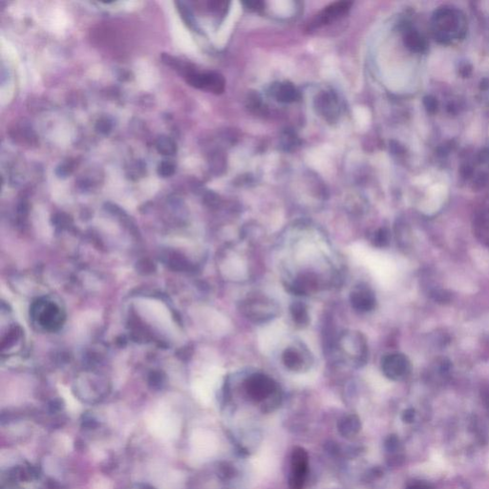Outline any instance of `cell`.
<instances>
[{
  "label": "cell",
  "mask_w": 489,
  "mask_h": 489,
  "mask_svg": "<svg viewBox=\"0 0 489 489\" xmlns=\"http://www.w3.org/2000/svg\"><path fill=\"white\" fill-rule=\"evenodd\" d=\"M96 129L101 133V134H108L111 129H112V125H111V121L109 119L105 118H101L97 121V125H96Z\"/></svg>",
  "instance_id": "19"
},
{
  "label": "cell",
  "mask_w": 489,
  "mask_h": 489,
  "mask_svg": "<svg viewBox=\"0 0 489 489\" xmlns=\"http://www.w3.org/2000/svg\"><path fill=\"white\" fill-rule=\"evenodd\" d=\"M390 241V235H389L388 230L385 228H380L378 229L372 239L373 244L378 248H384L389 244Z\"/></svg>",
  "instance_id": "17"
},
{
  "label": "cell",
  "mask_w": 489,
  "mask_h": 489,
  "mask_svg": "<svg viewBox=\"0 0 489 489\" xmlns=\"http://www.w3.org/2000/svg\"><path fill=\"white\" fill-rule=\"evenodd\" d=\"M244 4L250 10H253V11L261 10L264 5L260 1H249V2H244Z\"/></svg>",
  "instance_id": "21"
},
{
  "label": "cell",
  "mask_w": 489,
  "mask_h": 489,
  "mask_svg": "<svg viewBox=\"0 0 489 489\" xmlns=\"http://www.w3.org/2000/svg\"><path fill=\"white\" fill-rule=\"evenodd\" d=\"M434 39L443 45H452L464 39L467 33V19L463 11L453 6L435 10L430 19Z\"/></svg>",
  "instance_id": "1"
},
{
  "label": "cell",
  "mask_w": 489,
  "mask_h": 489,
  "mask_svg": "<svg viewBox=\"0 0 489 489\" xmlns=\"http://www.w3.org/2000/svg\"><path fill=\"white\" fill-rule=\"evenodd\" d=\"M308 358L309 355H305V353L295 347H289L282 354L284 365L294 372L302 371L305 367H309Z\"/></svg>",
  "instance_id": "11"
},
{
  "label": "cell",
  "mask_w": 489,
  "mask_h": 489,
  "mask_svg": "<svg viewBox=\"0 0 489 489\" xmlns=\"http://www.w3.org/2000/svg\"><path fill=\"white\" fill-rule=\"evenodd\" d=\"M351 304L357 312H370L376 307V296L369 288L356 287L351 293Z\"/></svg>",
  "instance_id": "9"
},
{
  "label": "cell",
  "mask_w": 489,
  "mask_h": 489,
  "mask_svg": "<svg viewBox=\"0 0 489 489\" xmlns=\"http://www.w3.org/2000/svg\"><path fill=\"white\" fill-rule=\"evenodd\" d=\"M141 489H155V488H153V487H152V486H150V485H147V484H144V485L142 486V488Z\"/></svg>",
  "instance_id": "25"
},
{
  "label": "cell",
  "mask_w": 489,
  "mask_h": 489,
  "mask_svg": "<svg viewBox=\"0 0 489 489\" xmlns=\"http://www.w3.org/2000/svg\"><path fill=\"white\" fill-rule=\"evenodd\" d=\"M83 426L86 429H95L98 426V422L91 418H88V419H85V421L83 422Z\"/></svg>",
  "instance_id": "22"
},
{
  "label": "cell",
  "mask_w": 489,
  "mask_h": 489,
  "mask_svg": "<svg viewBox=\"0 0 489 489\" xmlns=\"http://www.w3.org/2000/svg\"><path fill=\"white\" fill-rule=\"evenodd\" d=\"M158 152L165 156H173L177 152V144L168 136H160L156 142Z\"/></svg>",
  "instance_id": "16"
},
{
  "label": "cell",
  "mask_w": 489,
  "mask_h": 489,
  "mask_svg": "<svg viewBox=\"0 0 489 489\" xmlns=\"http://www.w3.org/2000/svg\"><path fill=\"white\" fill-rule=\"evenodd\" d=\"M248 391L255 397H265L270 395L274 389V382L269 377L256 374L248 380Z\"/></svg>",
  "instance_id": "10"
},
{
  "label": "cell",
  "mask_w": 489,
  "mask_h": 489,
  "mask_svg": "<svg viewBox=\"0 0 489 489\" xmlns=\"http://www.w3.org/2000/svg\"><path fill=\"white\" fill-rule=\"evenodd\" d=\"M404 44L414 53L421 54L427 49V40L417 30L407 27L404 30Z\"/></svg>",
  "instance_id": "14"
},
{
  "label": "cell",
  "mask_w": 489,
  "mask_h": 489,
  "mask_svg": "<svg viewBox=\"0 0 489 489\" xmlns=\"http://www.w3.org/2000/svg\"><path fill=\"white\" fill-rule=\"evenodd\" d=\"M316 106L317 110L322 116H324L326 119L334 118L338 114V104L337 99L334 97L333 94H321L316 99Z\"/></svg>",
  "instance_id": "12"
},
{
  "label": "cell",
  "mask_w": 489,
  "mask_h": 489,
  "mask_svg": "<svg viewBox=\"0 0 489 489\" xmlns=\"http://www.w3.org/2000/svg\"><path fill=\"white\" fill-rule=\"evenodd\" d=\"M34 311L38 316L39 323L46 329H57L61 325V312L55 304L39 303Z\"/></svg>",
  "instance_id": "8"
},
{
  "label": "cell",
  "mask_w": 489,
  "mask_h": 489,
  "mask_svg": "<svg viewBox=\"0 0 489 489\" xmlns=\"http://www.w3.org/2000/svg\"><path fill=\"white\" fill-rule=\"evenodd\" d=\"M291 314L293 320L299 327H305L309 324L310 316L307 307L303 303H294L291 306Z\"/></svg>",
  "instance_id": "15"
},
{
  "label": "cell",
  "mask_w": 489,
  "mask_h": 489,
  "mask_svg": "<svg viewBox=\"0 0 489 489\" xmlns=\"http://www.w3.org/2000/svg\"><path fill=\"white\" fill-rule=\"evenodd\" d=\"M241 309L248 319L260 324L275 318L279 313L278 305L263 295L248 298L242 304Z\"/></svg>",
  "instance_id": "2"
},
{
  "label": "cell",
  "mask_w": 489,
  "mask_h": 489,
  "mask_svg": "<svg viewBox=\"0 0 489 489\" xmlns=\"http://www.w3.org/2000/svg\"><path fill=\"white\" fill-rule=\"evenodd\" d=\"M409 489H433L430 484L426 482H417L413 484Z\"/></svg>",
  "instance_id": "23"
},
{
  "label": "cell",
  "mask_w": 489,
  "mask_h": 489,
  "mask_svg": "<svg viewBox=\"0 0 489 489\" xmlns=\"http://www.w3.org/2000/svg\"><path fill=\"white\" fill-rule=\"evenodd\" d=\"M352 5L353 3L350 1H338L330 4L329 6L322 10L312 19V22L310 23L311 28H318L321 26L330 24L331 22L343 17L346 13L349 12Z\"/></svg>",
  "instance_id": "6"
},
{
  "label": "cell",
  "mask_w": 489,
  "mask_h": 489,
  "mask_svg": "<svg viewBox=\"0 0 489 489\" xmlns=\"http://www.w3.org/2000/svg\"><path fill=\"white\" fill-rule=\"evenodd\" d=\"M473 227L478 239L489 247V197L483 199L475 211Z\"/></svg>",
  "instance_id": "7"
},
{
  "label": "cell",
  "mask_w": 489,
  "mask_h": 489,
  "mask_svg": "<svg viewBox=\"0 0 489 489\" xmlns=\"http://www.w3.org/2000/svg\"><path fill=\"white\" fill-rule=\"evenodd\" d=\"M383 374L393 380H403L408 376L411 369V364L408 357L404 354L394 353L385 355L381 361Z\"/></svg>",
  "instance_id": "5"
},
{
  "label": "cell",
  "mask_w": 489,
  "mask_h": 489,
  "mask_svg": "<svg viewBox=\"0 0 489 489\" xmlns=\"http://www.w3.org/2000/svg\"><path fill=\"white\" fill-rule=\"evenodd\" d=\"M186 77V83L197 89L219 95L225 91L226 80L224 76L215 72L200 73L196 69Z\"/></svg>",
  "instance_id": "4"
},
{
  "label": "cell",
  "mask_w": 489,
  "mask_h": 489,
  "mask_svg": "<svg viewBox=\"0 0 489 489\" xmlns=\"http://www.w3.org/2000/svg\"><path fill=\"white\" fill-rule=\"evenodd\" d=\"M174 173H175V166L170 161L168 160L161 161L158 167V174L160 177H170Z\"/></svg>",
  "instance_id": "18"
},
{
  "label": "cell",
  "mask_w": 489,
  "mask_h": 489,
  "mask_svg": "<svg viewBox=\"0 0 489 489\" xmlns=\"http://www.w3.org/2000/svg\"><path fill=\"white\" fill-rule=\"evenodd\" d=\"M463 176L472 185L482 187L489 182V149L478 152L464 162Z\"/></svg>",
  "instance_id": "3"
},
{
  "label": "cell",
  "mask_w": 489,
  "mask_h": 489,
  "mask_svg": "<svg viewBox=\"0 0 489 489\" xmlns=\"http://www.w3.org/2000/svg\"><path fill=\"white\" fill-rule=\"evenodd\" d=\"M271 94L277 101L284 103L295 102L300 99L299 91L294 85L289 83L273 85L271 88Z\"/></svg>",
  "instance_id": "13"
},
{
  "label": "cell",
  "mask_w": 489,
  "mask_h": 489,
  "mask_svg": "<svg viewBox=\"0 0 489 489\" xmlns=\"http://www.w3.org/2000/svg\"><path fill=\"white\" fill-rule=\"evenodd\" d=\"M415 419V411L410 409L404 412V422H412Z\"/></svg>",
  "instance_id": "24"
},
{
  "label": "cell",
  "mask_w": 489,
  "mask_h": 489,
  "mask_svg": "<svg viewBox=\"0 0 489 489\" xmlns=\"http://www.w3.org/2000/svg\"><path fill=\"white\" fill-rule=\"evenodd\" d=\"M209 5H210V7H211L212 11H214V12H222V11L225 10L226 6L228 5V3L221 2V1H215V2H210Z\"/></svg>",
  "instance_id": "20"
}]
</instances>
